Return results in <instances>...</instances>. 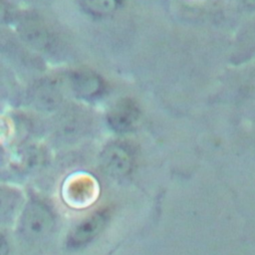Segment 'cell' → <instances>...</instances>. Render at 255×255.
<instances>
[{"mask_svg": "<svg viewBox=\"0 0 255 255\" xmlns=\"http://www.w3.org/2000/svg\"><path fill=\"white\" fill-rule=\"evenodd\" d=\"M53 223V216L48 208L42 203L32 202L23 212L20 230L25 240L40 242L50 234Z\"/></svg>", "mask_w": 255, "mask_h": 255, "instance_id": "cell-1", "label": "cell"}, {"mask_svg": "<svg viewBox=\"0 0 255 255\" xmlns=\"http://www.w3.org/2000/svg\"><path fill=\"white\" fill-rule=\"evenodd\" d=\"M100 162L105 173L113 177H122L131 170L133 155L126 144L113 142L104 148Z\"/></svg>", "mask_w": 255, "mask_h": 255, "instance_id": "cell-2", "label": "cell"}, {"mask_svg": "<svg viewBox=\"0 0 255 255\" xmlns=\"http://www.w3.org/2000/svg\"><path fill=\"white\" fill-rule=\"evenodd\" d=\"M139 119L140 113L137 106L128 99L118 102L108 116L111 128L118 132H128L134 129Z\"/></svg>", "mask_w": 255, "mask_h": 255, "instance_id": "cell-3", "label": "cell"}, {"mask_svg": "<svg viewBox=\"0 0 255 255\" xmlns=\"http://www.w3.org/2000/svg\"><path fill=\"white\" fill-rule=\"evenodd\" d=\"M108 221V213L99 211L82 221L70 234L69 245L73 248L86 245L102 232Z\"/></svg>", "mask_w": 255, "mask_h": 255, "instance_id": "cell-4", "label": "cell"}, {"mask_svg": "<svg viewBox=\"0 0 255 255\" xmlns=\"http://www.w3.org/2000/svg\"><path fill=\"white\" fill-rule=\"evenodd\" d=\"M22 40L31 48L43 51L50 46V34L46 26L37 19L25 20L19 29Z\"/></svg>", "mask_w": 255, "mask_h": 255, "instance_id": "cell-5", "label": "cell"}, {"mask_svg": "<svg viewBox=\"0 0 255 255\" xmlns=\"http://www.w3.org/2000/svg\"><path fill=\"white\" fill-rule=\"evenodd\" d=\"M71 85L75 93L84 98L97 96L103 88L100 77L91 71H78L71 77Z\"/></svg>", "mask_w": 255, "mask_h": 255, "instance_id": "cell-6", "label": "cell"}, {"mask_svg": "<svg viewBox=\"0 0 255 255\" xmlns=\"http://www.w3.org/2000/svg\"><path fill=\"white\" fill-rule=\"evenodd\" d=\"M85 7L95 15L105 16L117 8V0H82Z\"/></svg>", "mask_w": 255, "mask_h": 255, "instance_id": "cell-7", "label": "cell"}, {"mask_svg": "<svg viewBox=\"0 0 255 255\" xmlns=\"http://www.w3.org/2000/svg\"><path fill=\"white\" fill-rule=\"evenodd\" d=\"M242 2L248 7H255V0H242Z\"/></svg>", "mask_w": 255, "mask_h": 255, "instance_id": "cell-8", "label": "cell"}]
</instances>
